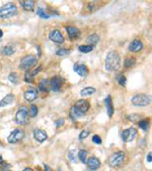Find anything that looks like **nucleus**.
<instances>
[{
    "label": "nucleus",
    "mask_w": 152,
    "mask_h": 171,
    "mask_svg": "<svg viewBox=\"0 0 152 171\" xmlns=\"http://www.w3.org/2000/svg\"><path fill=\"white\" fill-rule=\"evenodd\" d=\"M121 67V58L115 51L110 52L105 59V68L109 71H117Z\"/></svg>",
    "instance_id": "nucleus-1"
},
{
    "label": "nucleus",
    "mask_w": 152,
    "mask_h": 171,
    "mask_svg": "<svg viewBox=\"0 0 152 171\" xmlns=\"http://www.w3.org/2000/svg\"><path fill=\"white\" fill-rule=\"evenodd\" d=\"M17 13V7L13 3H6L2 7H0V17L10 18Z\"/></svg>",
    "instance_id": "nucleus-2"
},
{
    "label": "nucleus",
    "mask_w": 152,
    "mask_h": 171,
    "mask_svg": "<svg viewBox=\"0 0 152 171\" xmlns=\"http://www.w3.org/2000/svg\"><path fill=\"white\" fill-rule=\"evenodd\" d=\"M125 160V153L123 151H118L116 153L112 154L109 158V165L113 168H117L123 165Z\"/></svg>",
    "instance_id": "nucleus-3"
},
{
    "label": "nucleus",
    "mask_w": 152,
    "mask_h": 171,
    "mask_svg": "<svg viewBox=\"0 0 152 171\" xmlns=\"http://www.w3.org/2000/svg\"><path fill=\"white\" fill-rule=\"evenodd\" d=\"M132 104H134L136 106H146L148 104H150L151 102V97L147 94L140 93L137 94L134 97H132Z\"/></svg>",
    "instance_id": "nucleus-4"
},
{
    "label": "nucleus",
    "mask_w": 152,
    "mask_h": 171,
    "mask_svg": "<svg viewBox=\"0 0 152 171\" xmlns=\"http://www.w3.org/2000/svg\"><path fill=\"white\" fill-rule=\"evenodd\" d=\"M29 111L26 109V107L25 106H21V107L18 109V112H16V115H15V121L20 125V126H25L26 125L29 121Z\"/></svg>",
    "instance_id": "nucleus-5"
},
{
    "label": "nucleus",
    "mask_w": 152,
    "mask_h": 171,
    "mask_svg": "<svg viewBox=\"0 0 152 171\" xmlns=\"http://www.w3.org/2000/svg\"><path fill=\"white\" fill-rule=\"evenodd\" d=\"M37 64V58L33 55H28L21 59L20 68L21 70H29Z\"/></svg>",
    "instance_id": "nucleus-6"
},
{
    "label": "nucleus",
    "mask_w": 152,
    "mask_h": 171,
    "mask_svg": "<svg viewBox=\"0 0 152 171\" xmlns=\"http://www.w3.org/2000/svg\"><path fill=\"white\" fill-rule=\"evenodd\" d=\"M25 137V133L22 130H20V129H16L14 130L12 133H10V135L8 136L7 138V141L10 144H15V143H18L20 141H21Z\"/></svg>",
    "instance_id": "nucleus-7"
},
{
    "label": "nucleus",
    "mask_w": 152,
    "mask_h": 171,
    "mask_svg": "<svg viewBox=\"0 0 152 171\" xmlns=\"http://www.w3.org/2000/svg\"><path fill=\"white\" fill-rule=\"evenodd\" d=\"M137 130L135 128H129L127 130H124L122 132V140L124 142H131L136 138Z\"/></svg>",
    "instance_id": "nucleus-8"
},
{
    "label": "nucleus",
    "mask_w": 152,
    "mask_h": 171,
    "mask_svg": "<svg viewBox=\"0 0 152 171\" xmlns=\"http://www.w3.org/2000/svg\"><path fill=\"white\" fill-rule=\"evenodd\" d=\"M49 39H50L52 42H54L56 44H62L64 43V37L62 36V33L59 30H53V32L50 33V35H49Z\"/></svg>",
    "instance_id": "nucleus-9"
},
{
    "label": "nucleus",
    "mask_w": 152,
    "mask_h": 171,
    "mask_svg": "<svg viewBox=\"0 0 152 171\" xmlns=\"http://www.w3.org/2000/svg\"><path fill=\"white\" fill-rule=\"evenodd\" d=\"M61 85H62V79L60 76H54L50 80V89L55 92H58Z\"/></svg>",
    "instance_id": "nucleus-10"
},
{
    "label": "nucleus",
    "mask_w": 152,
    "mask_h": 171,
    "mask_svg": "<svg viewBox=\"0 0 152 171\" xmlns=\"http://www.w3.org/2000/svg\"><path fill=\"white\" fill-rule=\"evenodd\" d=\"M39 92L36 88H29L28 90H25V99L29 102H33L35 99H37Z\"/></svg>",
    "instance_id": "nucleus-11"
},
{
    "label": "nucleus",
    "mask_w": 152,
    "mask_h": 171,
    "mask_svg": "<svg viewBox=\"0 0 152 171\" xmlns=\"http://www.w3.org/2000/svg\"><path fill=\"white\" fill-rule=\"evenodd\" d=\"M73 70L74 72H76L79 76H81L83 78H85L86 76L88 75V69H87V67L85 65H83V64H75L73 67Z\"/></svg>",
    "instance_id": "nucleus-12"
},
{
    "label": "nucleus",
    "mask_w": 152,
    "mask_h": 171,
    "mask_svg": "<svg viewBox=\"0 0 152 171\" xmlns=\"http://www.w3.org/2000/svg\"><path fill=\"white\" fill-rule=\"evenodd\" d=\"M86 165L87 167H88L89 169L91 170H96L97 168H100V166H101V161H100V159L96 158V157H89L88 159L86 160Z\"/></svg>",
    "instance_id": "nucleus-13"
},
{
    "label": "nucleus",
    "mask_w": 152,
    "mask_h": 171,
    "mask_svg": "<svg viewBox=\"0 0 152 171\" xmlns=\"http://www.w3.org/2000/svg\"><path fill=\"white\" fill-rule=\"evenodd\" d=\"M34 138H35L38 142L43 143L48 139V135L45 131L40 130V129H36V130L34 131Z\"/></svg>",
    "instance_id": "nucleus-14"
},
{
    "label": "nucleus",
    "mask_w": 152,
    "mask_h": 171,
    "mask_svg": "<svg viewBox=\"0 0 152 171\" xmlns=\"http://www.w3.org/2000/svg\"><path fill=\"white\" fill-rule=\"evenodd\" d=\"M105 106H106V112H108V116H109L110 119H112L113 116H114V112H115V108H114L111 95H108V97H105Z\"/></svg>",
    "instance_id": "nucleus-15"
},
{
    "label": "nucleus",
    "mask_w": 152,
    "mask_h": 171,
    "mask_svg": "<svg viewBox=\"0 0 152 171\" xmlns=\"http://www.w3.org/2000/svg\"><path fill=\"white\" fill-rule=\"evenodd\" d=\"M143 49V43L139 40H134L129 46V51L130 52H134V53H138Z\"/></svg>",
    "instance_id": "nucleus-16"
},
{
    "label": "nucleus",
    "mask_w": 152,
    "mask_h": 171,
    "mask_svg": "<svg viewBox=\"0 0 152 171\" xmlns=\"http://www.w3.org/2000/svg\"><path fill=\"white\" fill-rule=\"evenodd\" d=\"M66 32L68 33V37H69L71 40L77 39V37H79V36H80V30L77 28H75V26H67Z\"/></svg>",
    "instance_id": "nucleus-17"
},
{
    "label": "nucleus",
    "mask_w": 152,
    "mask_h": 171,
    "mask_svg": "<svg viewBox=\"0 0 152 171\" xmlns=\"http://www.w3.org/2000/svg\"><path fill=\"white\" fill-rule=\"evenodd\" d=\"M74 106H76V107H77L79 111H81L82 112L85 113L89 109L90 103L87 100H85V99H81V100H78L77 102H76Z\"/></svg>",
    "instance_id": "nucleus-18"
},
{
    "label": "nucleus",
    "mask_w": 152,
    "mask_h": 171,
    "mask_svg": "<svg viewBox=\"0 0 152 171\" xmlns=\"http://www.w3.org/2000/svg\"><path fill=\"white\" fill-rule=\"evenodd\" d=\"M20 4L26 11H34L35 9V0H20Z\"/></svg>",
    "instance_id": "nucleus-19"
},
{
    "label": "nucleus",
    "mask_w": 152,
    "mask_h": 171,
    "mask_svg": "<svg viewBox=\"0 0 152 171\" xmlns=\"http://www.w3.org/2000/svg\"><path fill=\"white\" fill-rule=\"evenodd\" d=\"M14 99H15V97L12 93L7 94V95L3 97L1 101H0V107H4V106H6V105L11 104L14 101Z\"/></svg>",
    "instance_id": "nucleus-20"
},
{
    "label": "nucleus",
    "mask_w": 152,
    "mask_h": 171,
    "mask_svg": "<svg viewBox=\"0 0 152 171\" xmlns=\"http://www.w3.org/2000/svg\"><path fill=\"white\" fill-rule=\"evenodd\" d=\"M84 116V112H82L81 111L76 107V106H72L70 109V116L73 120H77V119H81Z\"/></svg>",
    "instance_id": "nucleus-21"
},
{
    "label": "nucleus",
    "mask_w": 152,
    "mask_h": 171,
    "mask_svg": "<svg viewBox=\"0 0 152 171\" xmlns=\"http://www.w3.org/2000/svg\"><path fill=\"white\" fill-rule=\"evenodd\" d=\"M14 52H15V48L13 47L12 45H7V46H5V47H3L1 49V53L3 55H5V56L13 55Z\"/></svg>",
    "instance_id": "nucleus-22"
},
{
    "label": "nucleus",
    "mask_w": 152,
    "mask_h": 171,
    "mask_svg": "<svg viewBox=\"0 0 152 171\" xmlns=\"http://www.w3.org/2000/svg\"><path fill=\"white\" fill-rule=\"evenodd\" d=\"M39 87H40V90L43 91V92H47V91L50 90V80H48V79H44V80H42L39 84Z\"/></svg>",
    "instance_id": "nucleus-23"
},
{
    "label": "nucleus",
    "mask_w": 152,
    "mask_h": 171,
    "mask_svg": "<svg viewBox=\"0 0 152 171\" xmlns=\"http://www.w3.org/2000/svg\"><path fill=\"white\" fill-rule=\"evenodd\" d=\"M86 42H87V44H89L91 46H96L98 42H100V37H98V35H96V33H92V35H90L87 37Z\"/></svg>",
    "instance_id": "nucleus-24"
},
{
    "label": "nucleus",
    "mask_w": 152,
    "mask_h": 171,
    "mask_svg": "<svg viewBox=\"0 0 152 171\" xmlns=\"http://www.w3.org/2000/svg\"><path fill=\"white\" fill-rule=\"evenodd\" d=\"M96 91V90L94 87H85V88H83L80 91V94H81V96H89L91 94H93Z\"/></svg>",
    "instance_id": "nucleus-25"
},
{
    "label": "nucleus",
    "mask_w": 152,
    "mask_h": 171,
    "mask_svg": "<svg viewBox=\"0 0 152 171\" xmlns=\"http://www.w3.org/2000/svg\"><path fill=\"white\" fill-rule=\"evenodd\" d=\"M79 52L83 53V54H87V53H89L93 50V46L91 45H83V46H79L78 48Z\"/></svg>",
    "instance_id": "nucleus-26"
},
{
    "label": "nucleus",
    "mask_w": 152,
    "mask_h": 171,
    "mask_svg": "<svg viewBox=\"0 0 152 171\" xmlns=\"http://www.w3.org/2000/svg\"><path fill=\"white\" fill-rule=\"evenodd\" d=\"M38 112H39L38 106L37 105H30V107L29 109V117H36L38 116Z\"/></svg>",
    "instance_id": "nucleus-27"
},
{
    "label": "nucleus",
    "mask_w": 152,
    "mask_h": 171,
    "mask_svg": "<svg viewBox=\"0 0 152 171\" xmlns=\"http://www.w3.org/2000/svg\"><path fill=\"white\" fill-rule=\"evenodd\" d=\"M87 151L86 150H80L78 152V158L82 163H85L87 160Z\"/></svg>",
    "instance_id": "nucleus-28"
},
{
    "label": "nucleus",
    "mask_w": 152,
    "mask_h": 171,
    "mask_svg": "<svg viewBox=\"0 0 152 171\" xmlns=\"http://www.w3.org/2000/svg\"><path fill=\"white\" fill-rule=\"evenodd\" d=\"M136 63V59L135 58H127L125 60V67L129 69V68H132L133 66L135 65Z\"/></svg>",
    "instance_id": "nucleus-29"
},
{
    "label": "nucleus",
    "mask_w": 152,
    "mask_h": 171,
    "mask_svg": "<svg viewBox=\"0 0 152 171\" xmlns=\"http://www.w3.org/2000/svg\"><path fill=\"white\" fill-rule=\"evenodd\" d=\"M138 126L142 129V130L144 131H147L148 128H149V121H148L147 120H142L140 121L139 120V123H138Z\"/></svg>",
    "instance_id": "nucleus-30"
},
{
    "label": "nucleus",
    "mask_w": 152,
    "mask_h": 171,
    "mask_svg": "<svg viewBox=\"0 0 152 171\" xmlns=\"http://www.w3.org/2000/svg\"><path fill=\"white\" fill-rule=\"evenodd\" d=\"M34 79H35V76L32 75L30 71L26 70L25 74V82H29V83H32V82H34Z\"/></svg>",
    "instance_id": "nucleus-31"
},
{
    "label": "nucleus",
    "mask_w": 152,
    "mask_h": 171,
    "mask_svg": "<svg viewBox=\"0 0 152 171\" xmlns=\"http://www.w3.org/2000/svg\"><path fill=\"white\" fill-rule=\"evenodd\" d=\"M37 13L40 17L43 18V20H48V18L50 17V14H47L46 13V11L44 9H42V8H38Z\"/></svg>",
    "instance_id": "nucleus-32"
},
{
    "label": "nucleus",
    "mask_w": 152,
    "mask_h": 171,
    "mask_svg": "<svg viewBox=\"0 0 152 171\" xmlns=\"http://www.w3.org/2000/svg\"><path fill=\"white\" fill-rule=\"evenodd\" d=\"M69 54H70V51L66 50V49H59V50L56 52V55L59 56V57H64V56H67Z\"/></svg>",
    "instance_id": "nucleus-33"
},
{
    "label": "nucleus",
    "mask_w": 152,
    "mask_h": 171,
    "mask_svg": "<svg viewBox=\"0 0 152 171\" xmlns=\"http://www.w3.org/2000/svg\"><path fill=\"white\" fill-rule=\"evenodd\" d=\"M8 79H9V81L11 83H13V84H16V83H17V75H16V73H14V72L10 73L9 76H8Z\"/></svg>",
    "instance_id": "nucleus-34"
},
{
    "label": "nucleus",
    "mask_w": 152,
    "mask_h": 171,
    "mask_svg": "<svg viewBox=\"0 0 152 171\" xmlns=\"http://www.w3.org/2000/svg\"><path fill=\"white\" fill-rule=\"evenodd\" d=\"M68 158L71 162H74L76 160V151L75 150H70L68 152Z\"/></svg>",
    "instance_id": "nucleus-35"
},
{
    "label": "nucleus",
    "mask_w": 152,
    "mask_h": 171,
    "mask_svg": "<svg viewBox=\"0 0 152 171\" xmlns=\"http://www.w3.org/2000/svg\"><path fill=\"white\" fill-rule=\"evenodd\" d=\"M140 119H141V116L138 115V113H134V115L128 116V120L131 121H138Z\"/></svg>",
    "instance_id": "nucleus-36"
},
{
    "label": "nucleus",
    "mask_w": 152,
    "mask_h": 171,
    "mask_svg": "<svg viewBox=\"0 0 152 171\" xmlns=\"http://www.w3.org/2000/svg\"><path fill=\"white\" fill-rule=\"evenodd\" d=\"M118 81H119V83H120V85H122V86H125L126 85V77H125L124 75H120V77L118 78Z\"/></svg>",
    "instance_id": "nucleus-37"
},
{
    "label": "nucleus",
    "mask_w": 152,
    "mask_h": 171,
    "mask_svg": "<svg viewBox=\"0 0 152 171\" xmlns=\"http://www.w3.org/2000/svg\"><path fill=\"white\" fill-rule=\"evenodd\" d=\"M89 134H90L89 131H82L80 133V135H79V139H80V140L85 139V138H87V137L89 136Z\"/></svg>",
    "instance_id": "nucleus-38"
},
{
    "label": "nucleus",
    "mask_w": 152,
    "mask_h": 171,
    "mask_svg": "<svg viewBox=\"0 0 152 171\" xmlns=\"http://www.w3.org/2000/svg\"><path fill=\"white\" fill-rule=\"evenodd\" d=\"M92 141H93V143L98 144V145H101V144L102 143L101 138L100 136H97V135H94V136L92 137Z\"/></svg>",
    "instance_id": "nucleus-39"
},
{
    "label": "nucleus",
    "mask_w": 152,
    "mask_h": 171,
    "mask_svg": "<svg viewBox=\"0 0 152 171\" xmlns=\"http://www.w3.org/2000/svg\"><path fill=\"white\" fill-rule=\"evenodd\" d=\"M64 124H65V121H64V119H59V120H57L55 121V127L56 128H60V127H62Z\"/></svg>",
    "instance_id": "nucleus-40"
},
{
    "label": "nucleus",
    "mask_w": 152,
    "mask_h": 171,
    "mask_svg": "<svg viewBox=\"0 0 152 171\" xmlns=\"http://www.w3.org/2000/svg\"><path fill=\"white\" fill-rule=\"evenodd\" d=\"M147 161L149 162V163H151V162H152V159H151V152H150L149 154L147 155Z\"/></svg>",
    "instance_id": "nucleus-41"
},
{
    "label": "nucleus",
    "mask_w": 152,
    "mask_h": 171,
    "mask_svg": "<svg viewBox=\"0 0 152 171\" xmlns=\"http://www.w3.org/2000/svg\"><path fill=\"white\" fill-rule=\"evenodd\" d=\"M24 170H25V171H30V170H33V169H32V168H29V167H26V168H25Z\"/></svg>",
    "instance_id": "nucleus-42"
},
{
    "label": "nucleus",
    "mask_w": 152,
    "mask_h": 171,
    "mask_svg": "<svg viewBox=\"0 0 152 171\" xmlns=\"http://www.w3.org/2000/svg\"><path fill=\"white\" fill-rule=\"evenodd\" d=\"M1 163H3V158L1 155H0V164H1Z\"/></svg>",
    "instance_id": "nucleus-43"
},
{
    "label": "nucleus",
    "mask_w": 152,
    "mask_h": 171,
    "mask_svg": "<svg viewBox=\"0 0 152 171\" xmlns=\"http://www.w3.org/2000/svg\"><path fill=\"white\" fill-rule=\"evenodd\" d=\"M45 168H46V170H51V168L49 166H47V165H45Z\"/></svg>",
    "instance_id": "nucleus-44"
},
{
    "label": "nucleus",
    "mask_w": 152,
    "mask_h": 171,
    "mask_svg": "<svg viewBox=\"0 0 152 171\" xmlns=\"http://www.w3.org/2000/svg\"><path fill=\"white\" fill-rule=\"evenodd\" d=\"M3 37V32L0 29V37Z\"/></svg>",
    "instance_id": "nucleus-45"
}]
</instances>
